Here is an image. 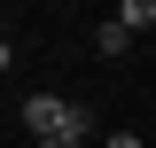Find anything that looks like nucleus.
Returning a JSON list of instances; mask_svg holds the SVG:
<instances>
[{
    "label": "nucleus",
    "instance_id": "nucleus-1",
    "mask_svg": "<svg viewBox=\"0 0 156 148\" xmlns=\"http://www.w3.org/2000/svg\"><path fill=\"white\" fill-rule=\"evenodd\" d=\"M86 125H94V117L70 109L62 93H31V101H23V132H31L39 148H47V140H86Z\"/></svg>",
    "mask_w": 156,
    "mask_h": 148
},
{
    "label": "nucleus",
    "instance_id": "nucleus-2",
    "mask_svg": "<svg viewBox=\"0 0 156 148\" xmlns=\"http://www.w3.org/2000/svg\"><path fill=\"white\" fill-rule=\"evenodd\" d=\"M117 23H125V31H148L156 23V0H117Z\"/></svg>",
    "mask_w": 156,
    "mask_h": 148
},
{
    "label": "nucleus",
    "instance_id": "nucleus-3",
    "mask_svg": "<svg viewBox=\"0 0 156 148\" xmlns=\"http://www.w3.org/2000/svg\"><path fill=\"white\" fill-rule=\"evenodd\" d=\"M94 47H101V55H125V47H133V31L109 16V23H94Z\"/></svg>",
    "mask_w": 156,
    "mask_h": 148
},
{
    "label": "nucleus",
    "instance_id": "nucleus-4",
    "mask_svg": "<svg viewBox=\"0 0 156 148\" xmlns=\"http://www.w3.org/2000/svg\"><path fill=\"white\" fill-rule=\"evenodd\" d=\"M101 148H140V140H133V132H109V140H101Z\"/></svg>",
    "mask_w": 156,
    "mask_h": 148
},
{
    "label": "nucleus",
    "instance_id": "nucleus-5",
    "mask_svg": "<svg viewBox=\"0 0 156 148\" xmlns=\"http://www.w3.org/2000/svg\"><path fill=\"white\" fill-rule=\"evenodd\" d=\"M47 148H86V140H47Z\"/></svg>",
    "mask_w": 156,
    "mask_h": 148
}]
</instances>
